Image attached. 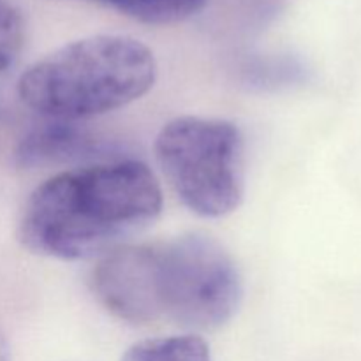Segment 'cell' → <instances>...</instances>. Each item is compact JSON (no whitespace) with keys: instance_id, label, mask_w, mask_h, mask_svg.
Instances as JSON below:
<instances>
[{"instance_id":"obj_1","label":"cell","mask_w":361,"mask_h":361,"mask_svg":"<svg viewBox=\"0 0 361 361\" xmlns=\"http://www.w3.org/2000/svg\"><path fill=\"white\" fill-rule=\"evenodd\" d=\"M90 288L99 303L126 323H171L197 331L229 323L243 296L228 250L197 233L111 250L99 257Z\"/></svg>"},{"instance_id":"obj_2","label":"cell","mask_w":361,"mask_h":361,"mask_svg":"<svg viewBox=\"0 0 361 361\" xmlns=\"http://www.w3.org/2000/svg\"><path fill=\"white\" fill-rule=\"evenodd\" d=\"M162 190L147 164L109 159L67 169L35 187L18 221V240L62 261L102 257L148 228Z\"/></svg>"},{"instance_id":"obj_3","label":"cell","mask_w":361,"mask_h":361,"mask_svg":"<svg viewBox=\"0 0 361 361\" xmlns=\"http://www.w3.org/2000/svg\"><path fill=\"white\" fill-rule=\"evenodd\" d=\"M157 62L148 46L126 35H94L69 42L28 67L18 95L48 120L92 118L143 97L155 83Z\"/></svg>"},{"instance_id":"obj_4","label":"cell","mask_w":361,"mask_h":361,"mask_svg":"<svg viewBox=\"0 0 361 361\" xmlns=\"http://www.w3.org/2000/svg\"><path fill=\"white\" fill-rule=\"evenodd\" d=\"M155 159L178 200L201 217H224L245 192L243 136L235 123L178 116L155 137Z\"/></svg>"},{"instance_id":"obj_5","label":"cell","mask_w":361,"mask_h":361,"mask_svg":"<svg viewBox=\"0 0 361 361\" xmlns=\"http://www.w3.org/2000/svg\"><path fill=\"white\" fill-rule=\"evenodd\" d=\"M111 145L88 133L76 122L49 120L34 127L16 147V162L21 168L69 164V162H102L118 159L109 154Z\"/></svg>"},{"instance_id":"obj_6","label":"cell","mask_w":361,"mask_h":361,"mask_svg":"<svg viewBox=\"0 0 361 361\" xmlns=\"http://www.w3.org/2000/svg\"><path fill=\"white\" fill-rule=\"evenodd\" d=\"M120 361H212L210 348L192 334L136 342Z\"/></svg>"},{"instance_id":"obj_7","label":"cell","mask_w":361,"mask_h":361,"mask_svg":"<svg viewBox=\"0 0 361 361\" xmlns=\"http://www.w3.org/2000/svg\"><path fill=\"white\" fill-rule=\"evenodd\" d=\"M147 25H173L196 16L207 0H92Z\"/></svg>"},{"instance_id":"obj_8","label":"cell","mask_w":361,"mask_h":361,"mask_svg":"<svg viewBox=\"0 0 361 361\" xmlns=\"http://www.w3.org/2000/svg\"><path fill=\"white\" fill-rule=\"evenodd\" d=\"M25 41V25L20 11L7 0H0V73L11 67Z\"/></svg>"},{"instance_id":"obj_9","label":"cell","mask_w":361,"mask_h":361,"mask_svg":"<svg viewBox=\"0 0 361 361\" xmlns=\"http://www.w3.org/2000/svg\"><path fill=\"white\" fill-rule=\"evenodd\" d=\"M0 361H11V349L4 335L0 334Z\"/></svg>"}]
</instances>
